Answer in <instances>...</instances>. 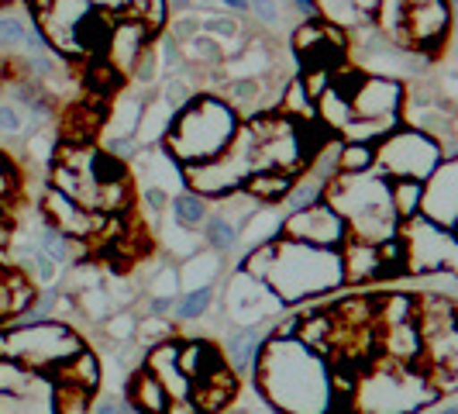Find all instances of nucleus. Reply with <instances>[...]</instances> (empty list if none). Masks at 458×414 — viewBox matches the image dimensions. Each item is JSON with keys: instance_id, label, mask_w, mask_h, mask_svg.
Instances as JSON below:
<instances>
[{"instance_id": "obj_1", "label": "nucleus", "mask_w": 458, "mask_h": 414, "mask_svg": "<svg viewBox=\"0 0 458 414\" xmlns=\"http://www.w3.org/2000/svg\"><path fill=\"white\" fill-rule=\"evenodd\" d=\"M255 369L259 393L276 414H327L335 404L331 363L297 339H269Z\"/></svg>"}, {"instance_id": "obj_2", "label": "nucleus", "mask_w": 458, "mask_h": 414, "mask_svg": "<svg viewBox=\"0 0 458 414\" xmlns=\"http://www.w3.org/2000/svg\"><path fill=\"white\" fill-rule=\"evenodd\" d=\"M279 304H303L310 298H324L331 290H342V255L338 249H318V246H303V242H290V238H276L273 255L266 276Z\"/></svg>"}, {"instance_id": "obj_3", "label": "nucleus", "mask_w": 458, "mask_h": 414, "mask_svg": "<svg viewBox=\"0 0 458 414\" xmlns=\"http://www.w3.org/2000/svg\"><path fill=\"white\" fill-rule=\"evenodd\" d=\"M238 125L242 117L234 115V108L221 93H197L186 108L173 115V125L162 138V145L180 166L207 162L228 149Z\"/></svg>"}, {"instance_id": "obj_4", "label": "nucleus", "mask_w": 458, "mask_h": 414, "mask_svg": "<svg viewBox=\"0 0 458 414\" xmlns=\"http://www.w3.org/2000/svg\"><path fill=\"white\" fill-rule=\"evenodd\" d=\"M321 201L335 207V214L344 221L352 238L379 246L400 229L390 207V184L383 177H376L372 169L369 173H335L324 184Z\"/></svg>"}, {"instance_id": "obj_5", "label": "nucleus", "mask_w": 458, "mask_h": 414, "mask_svg": "<svg viewBox=\"0 0 458 414\" xmlns=\"http://www.w3.org/2000/svg\"><path fill=\"white\" fill-rule=\"evenodd\" d=\"M376 149V160H372V173L383 177V180H428L437 169V162L448 160L441 152L431 135L417 132V128H393L383 142L372 145Z\"/></svg>"}, {"instance_id": "obj_6", "label": "nucleus", "mask_w": 458, "mask_h": 414, "mask_svg": "<svg viewBox=\"0 0 458 414\" xmlns=\"http://www.w3.org/2000/svg\"><path fill=\"white\" fill-rule=\"evenodd\" d=\"M400 242H403V255H407V276H431V273H455L458 249H455V231L437 229L428 218H411L400 229Z\"/></svg>"}, {"instance_id": "obj_7", "label": "nucleus", "mask_w": 458, "mask_h": 414, "mask_svg": "<svg viewBox=\"0 0 458 414\" xmlns=\"http://www.w3.org/2000/svg\"><path fill=\"white\" fill-rule=\"evenodd\" d=\"M279 238H290V242H303V246H318V249H338L348 229L344 221L335 214V207H327L324 201L293 211V214H283V229Z\"/></svg>"}, {"instance_id": "obj_8", "label": "nucleus", "mask_w": 458, "mask_h": 414, "mask_svg": "<svg viewBox=\"0 0 458 414\" xmlns=\"http://www.w3.org/2000/svg\"><path fill=\"white\" fill-rule=\"evenodd\" d=\"M225 307L234 324H266V318H276L283 311V304L269 290L266 280H255L245 270L228 280V294H225Z\"/></svg>"}, {"instance_id": "obj_9", "label": "nucleus", "mask_w": 458, "mask_h": 414, "mask_svg": "<svg viewBox=\"0 0 458 414\" xmlns=\"http://www.w3.org/2000/svg\"><path fill=\"white\" fill-rule=\"evenodd\" d=\"M42 221H46L48 229L59 231V235H66V238H83V242H93L100 231L107 229V214L87 211V207H80L72 197L52 190V186L42 194Z\"/></svg>"}, {"instance_id": "obj_10", "label": "nucleus", "mask_w": 458, "mask_h": 414, "mask_svg": "<svg viewBox=\"0 0 458 414\" xmlns=\"http://www.w3.org/2000/svg\"><path fill=\"white\" fill-rule=\"evenodd\" d=\"M458 166L455 160L437 162V169L420 184V218H428L437 229L455 231V214H458Z\"/></svg>"}, {"instance_id": "obj_11", "label": "nucleus", "mask_w": 458, "mask_h": 414, "mask_svg": "<svg viewBox=\"0 0 458 414\" xmlns=\"http://www.w3.org/2000/svg\"><path fill=\"white\" fill-rule=\"evenodd\" d=\"M355 117H400L403 104V83L390 76H362V83L348 97Z\"/></svg>"}, {"instance_id": "obj_12", "label": "nucleus", "mask_w": 458, "mask_h": 414, "mask_svg": "<svg viewBox=\"0 0 458 414\" xmlns=\"http://www.w3.org/2000/svg\"><path fill=\"white\" fill-rule=\"evenodd\" d=\"M152 28L145 22H138V18H114V28H111V42H107V63L117 69V76L124 80V76H131V69L135 63L141 59V52L152 46Z\"/></svg>"}, {"instance_id": "obj_13", "label": "nucleus", "mask_w": 458, "mask_h": 414, "mask_svg": "<svg viewBox=\"0 0 458 414\" xmlns=\"http://www.w3.org/2000/svg\"><path fill=\"white\" fill-rule=\"evenodd\" d=\"M262 345H266L262 324H234L225 335V342H221V356H225L231 373L238 376V373L255 367V356L262 352Z\"/></svg>"}, {"instance_id": "obj_14", "label": "nucleus", "mask_w": 458, "mask_h": 414, "mask_svg": "<svg viewBox=\"0 0 458 414\" xmlns=\"http://www.w3.org/2000/svg\"><path fill=\"white\" fill-rule=\"evenodd\" d=\"M338 255H342V273L344 283H372L379 276V246L376 242H362V238H344L338 246Z\"/></svg>"}, {"instance_id": "obj_15", "label": "nucleus", "mask_w": 458, "mask_h": 414, "mask_svg": "<svg viewBox=\"0 0 458 414\" xmlns=\"http://www.w3.org/2000/svg\"><path fill=\"white\" fill-rule=\"evenodd\" d=\"M124 401L138 414H165V408H169V393L162 391V384L145 367L128 373V380H124Z\"/></svg>"}, {"instance_id": "obj_16", "label": "nucleus", "mask_w": 458, "mask_h": 414, "mask_svg": "<svg viewBox=\"0 0 458 414\" xmlns=\"http://www.w3.org/2000/svg\"><path fill=\"white\" fill-rule=\"evenodd\" d=\"M173 115H176V111H169L159 97H156V100H145L141 117H138V128H135L138 145H141V149L159 145L162 138H165V132H169V125H173Z\"/></svg>"}, {"instance_id": "obj_17", "label": "nucleus", "mask_w": 458, "mask_h": 414, "mask_svg": "<svg viewBox=\"0 0 458 414\" xmlns=\"http://www.w3.org/2000/svg\"><path fill=\"white\" fill-rule=\"evenodd\" d=\"M297 184V177L293 173H279V169H259V173H252L245 184H242V190L249 194V197H255L259 204H266V201H273V204H279L286 194H290V186Z\"/></svg>"}, {"instance_id": "obj_18", "label": "nucleus", "mask_w": 458, "mask_h": 414, "mask_svg": "<svg viewBox=\"0 0 458 414\" xmlns=\"http://www.w3.org/2000/svg\"><path fill=\"white\" fill-rule=\"evenodd\" d=\"M180 52H183V63L186 66H221L228 56H225V46L217 42V39H210V35H204V31H197L193 39H186V42H180Z\"/></svg>"}, {"instance_id": "obj_19", "label": "nucleus", "mask_w": 458, "mask_h": 414, "mask_svg": "<svg viewBox=\"0 0 458 414\" xmlns=\"http://www.w3.org/2000/svg\"><path fill=\"white\" fill-rule=\"evenodd\" d=\"M169 211H173V221L180 229H200L207 221V214H210V204L193 190H180V194L169 197Z\"/></svg>"}, {"instance_id": "obj_20", "label": "nucleus", "mask_w": 458, "mask_h": 414, "mask_svg": "<svg viewBox=\"0 0 458 414\" xmlns=\"http://www.w3.org/2000/svg\"><path fill=\"white\" fill-rule=\"evenodd\" d=\"M87 177H90L97 186H114V184H128V162L114 160L111 152L104 149H90V160H87Z\"/></svg>"}, {"instance_id": "obj_21", "label": "nucleus", "mask_w": 458, "mask_h": 414, "mask_svg": "<svg viewBox=\"0 0 458 414\" xmlns=\"http://www.w3.org/2000/svg\"><path fill=\"white\" fill-rule=\"evenodd\" d=\"M214 300H217V290H214V283H207V287H193V290H186L183 298H176L173 304V315H176V322H200L207 311L214 307Z\"/></svg>"}, {"instance_id": "obj_22", "label": "nucleus", "mask_w": 458, "mask_h": 414, "mask_svg": "<svg viewBox=\"0 0 458 414\" xmlns=\"http://www.w3.org/2000/svg\"><path fill=\"white\" fill-rule=\"evenodd\" d=\"M390 184V207L396 221H411L420 214V180H386Z\"/></svg>"}, {"instance_id": "obj_23", "label": "nucleus", "mask_w": 458, "mask_h": 414, "mask_svg": "<svg viewBox=\"0 0 458 414\" xmlns=\"http://www.w3.org/2000/svg\"><path fill=\"white\" fill-rule=\"evenodd\" d=\"M197 93L200 91H197V83H193V73L183 69V73H173V76H165V80H162L159 100L169 108V111H180V108H186Z\"/></svg>"}, {"instance_id": "obj_24", "label": "nucleus", "mask_w": 458, "mask_h": 414, "mask_svg": "<svg viewBox=\"0 0 458 414\" xmlns=\"http://www.w3.org/2000/svg\"><path fill=\"white\" fill-rule=\"evenodd\" d=\"M204 229V242L214 249V253H231V249H238V225L228 221L225 214H207V221L200 225Z\"/></svg>"}, {"instance_id": "obj_25", "label": "nucleus", "mask_w": 458, "mask_h": 414, "mask_svg": "<svg viewBox=\"0 0 458 414\" xmlns=\"http://www.w3.org/2000/svg\"><path fill=\"white\" fill-rule=\"evenodd\" d=\"M141 108H145V97H121V100L114 104V111H111V115H104V121L111 125V135H131L135 138Z\"/></svg>"}, {"instance_id": "obj_26", "label": "nucleus", "mask_w": 458, "mask_h": 414, "mask_svg": "<svg viewBox=\"0 0 458 414\" xmlns=\"http://www.w3.org/2000/svg\"><path fill=\"white\" fill-rule=\"evenodd\" d=\"M376 160V149L366 142H344L338 145V173H369Z\"/></svg>"}, {"instance_id": "obj_27", "label": "nucleus", "mask_w": 458, "mask_h": 414, "mask_svg": "<svg viewBox=\"0 0 458 414\" xmlns=\"http://www.w3.org/2000/svg\"><path fill=\"white\" fill-rule=\"evenodd\" d=\"M104 283V273H100V266L97 263H76L66 276V294H83V290H93V287H100Z\"/></svg>"}, {"instance_id": "obj_28", "label": "nucleus", "mask_w": 458, "mask_h": 414, "mask_svg": "<svg viewBox=\"0 0 458 414\" xmlns=\"http://www.w3.org/2000/svg\"><path fill=\"white\" fill-rule=\"evenodd\" d=\"M100 328H104V335L114 339V342H138V318L131 311H117L111 318H104Z\"/></svg>"}, {"instance_id": "obj_29", "label": "nucleus", "mask_w": 458, "mask_h": 414, "mask_svg": "<svg viewBox=\"0 0 458 414\" xmlns=\"http://www.w3.org/2000/svg\"><path fill=\"white\" fill-rule=\"evenodd\" d=\"M28 39V24L18 14H0V48H21Z\"/></svg>"}, {"instance_id": "obj_30", "label": "nucleus", "mask_w": 458, "mask_h": 414, "mask_svg": "<svg viewBox=\"0 0 458 414\" xmlns=\"http://www.w3.org/2000/svg\"><path fill=\"white\" fill-rule=\"evenodd\" d=\"M18 177H21V169H18V166H14V160H11V156L0 149V201H11V197L18 194V186H21V180H18Z\"/></svg>"}, {"instance_id": "obj_31", "label": "nucleus", "mask_w": 458, "mask_h": 414, "mask_svg": "<svg viewBox=\"0 0 458 414\" xmlns=\"http://www.w3.org/2000/svg\"><path fill=\"white\" fill-rule=\"evenodd\" d=\"M28 117L14 104H0V138H21Z\"/></svg>"}, {"instance_id": "obj_32", "label": "nucleus", "mask_w": 458, "mask_h": 414, "mask_svg": "<svg viewBox=\"0 0 458 414\" xmlns=\"http://www.w3.org/2000/svg\"><path fill=\"white\" fill-rule=\"evenodd\" d=\"M138 145L135 138L131 135H107V142H104V152H111L114 160H121V162H131L138 156Z\"/></svg>"}, {"instance_id": "obj_33", "label": "nucleus", "mask_w": 458, "mask_h": 414, "mask_svg": "<svg viewBox=\"0 0 458 414\" xmlns=\"http://www.w3.org/2000/svg\"><path fill=\"white\" fill-rule=\"evenodd\" d=\"M197 31H200V14H180V18H173V24H169V35H173L176 42L193 39Z\"/></svg>"}, {"instance_id": "obj_34", "label": "nucleus", "mask_w": 458, "mask_h": 414, "mask_svg": "<svg viewBox=\"0 0 458 414\" xmlns=\"http://www.w3.org/2000/svg\"><path fill=\"white\" fill-rule=\"evenodd\" d=\"M165 204H169V194H165L162 186H152V184H148L145 190H141V207H145V211H148V214H152L156 221H159V214L165 211Z\"/></svg>"}, {"instance_id": "obj_35", "label": "nucleus", "mask_w": 458, "mask_h": 414, "mask_svg": "<svg viewBox=\"0 0 458 414\" xmlns=\"http://www.w3.org/2000/svg\"><path fill=\"white\" fill-rule=\"evenodd\" d=\"M249 14L262 24H279V4L276 0H249Z\"/></svg>"}, {"instance_id": "obj_36", "label": "nucleus", "mask_w": 458, "mask_h": 414, "mask_svg": "<svg viewBox=\"0 0 458 414\" xmlns=\"http://www.w3.org/2000/svg\"><path fill=\"white\" fill-rule=\"evenodd\" d=\"M173 304H176V298L152 294V298H148V318H165V315H173Z\"/></svg>"}, {"instance_id": "obj_37", "label": "nucleus", "mask_w": 458, "mask_h": 414, "mask_svg": "<svg viewBox=\"0 0 458 414\" xmlns=\"http://www.w3.org/2000/svg\"><path fill=\"white\" fill-rule=\"evenodd\" d=\"M90 7H97V11H107V14H114V18H121L128 7H131V0H87Z\"/></svg>"}, {"instance_id": "obj_38", "label": "nucleus", "mask_w": 458, "mask_h": 414, "mask_svg": "<svg viewBox=\"0 0 458 414\" xmlns=\"http://www.w3.org/2000/svg\"><path fill=\"white\" fill-rule=\"evenodd\" d=\"M221 4L234 14H249V0H221Z\"/></svg>"}, {"instance_id": "obj_39", "label": "nucleus", "mask_w": 458, "mask_h": 414, "mask_svg": "<svg viewBox=\"0 0 458 414\" xmlns=\"http://www.w3.org/2000/svg\"><path fill=\"white\" fill-rule=\"evenodd\" d=\"M193 0H165V7H173V11H186Z\"/></svg>"}, {"instance_id": "obj_40", "label": "nucleus", "mask_w": 458, "mask_h": 414, "mask_svg": "<svg viewBox=\"0 0 458 414\" xmlns=\"http://www.w3.org/2000/svg\"><path fill=\"white\" fill-rule=\"evenodd\" d=\"M435 414H458V404H448V408H441V411H435Z\"/></svg>"}, {"instance_id": "obj_41", "label": "nucleus", "mask_w": 458, "mask_h": 414, "mask_svg": "<svg viewBox=\"0 0 458 414\" xmlns=\"http://www.w3.org/2000/svg\"><path fill=\"white\" fill-rule=\"evenodd\" d=\"M217 414H242V411H238V408L231 404V408H225V411H217Z\"/></svg>"}]
</instances>
